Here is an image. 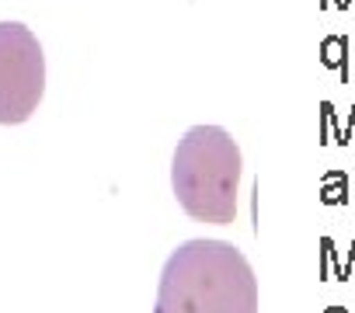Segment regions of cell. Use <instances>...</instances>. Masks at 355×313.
<instances>
[{
    "mask_svg": "<svg viewBox=\"0 0 355 313\" xmlns=\"http://www.w3.org/2000/svg\"><path fill=\"white\" fill-rule=\"evenodd\" d=\"M153 313H258V278L223 240H189L164 265Z\"/></svg>",
    "mask_w": 355,
    "mask_h": 313,
    "instance_id": "cell-1",
    "label": "cell"
},
{
    "mask_svg": "<svg viewBox=\"0 0 355 313\" xmlns=\"http://www.w3.org/2000/svg\"><path fill=\"white\" fill-rule=\"evenodd\" d=\"M171 185L182 209L199 223L227 226L237 216L241 150L220 125H196L174 150Z\"/></svg>",
    "mask_w": 355,
    "mask_h": 313,
    "instance_id": "cell-2",
    "label": "cell"
},
{
    "mask_svg": "<svg viewBox=\"0 0 355 313\" xmlns=\"http://www.w3.org/2000/svg\"><path fill=\"white\" fill-rule=\"evenodd\" d=\"M46 91V56L32 28L0 21V125L32 118Z\"/></svg>",
    "mask_w": 355,
    "mask_h": 313,
    "instance_id": "cell-3",
    "label": "cell"
},
{
    "mask_svg": "<svg viewBox=\"0 0 355 313\" xmlns=\"http://www.w3.org/2000/svg\"><path fill=\"white\" fill-rule=\"evenodd\" d=\"M348 39L345 35H334V39H327L324 42V66H331V70H338V77L348 84V77H352V60H348Z\"/></svg>",
    "mask_w": 355,
    "mask_h": 313,
    "instance_id": "cell-4",
    "label": "cell"
},
{
    "mask_svg": "<svg viewBox=\"0 0 355 313\" xmlns=\"http://www.w3.org/2000/svg\"><path fill=\"white\" fill-rule=\"evenodd\" d=\"M352 53H355V49H352ZM352 70H355V56H352Z\"/></svg>",
    "mask_w": 355,
    "mask_h": 313,
    "instance_id": "cell-5",
    "label": "cell"
}]
</instances>
